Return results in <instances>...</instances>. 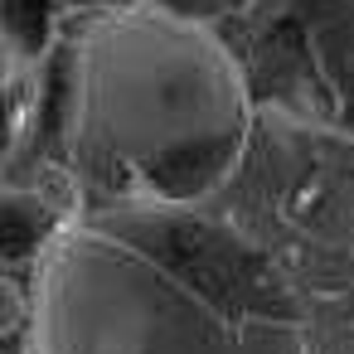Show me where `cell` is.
<instances>
[{"label":"cell","instance_id":"obj_1","mask_svg":"<svg viewBox=\"0 0 354 354\" xmlns=\"http://www.w3.org/2000/svg\"><path fill=\"white\" fill-rule=\"evenodd\" d=\"M35 122L83 209H199L252 141V97L214 25L97 0L64 20Z\"/></svg>","mask_w":354,"mask_h":354},{"label":"cell","instance_id":"obj_2","mask_svg":"<svg viewBox=\"0 0 354 354\" xmlns=\"http://www.w3.org/2000/svg\"><path fill=\"white\" fill-rule=\"evenodd\" d=\"M30 354H315L306 296L204 209L83 214L30 277Z\"/></svg>","mask_w":354,"mask_h":354},{"label":"cell","instance_id":"obj_3","mask_svg":"<svg viewBox=\"0 0 354 354\" xmlns=\"http://www.w3.org/2000/svg\"><path fill=\"white\" fill-rule=\"evenodd\" d=\"M122 6H146V10H165L180 20H199V25H218L228 15H238L252 0H122Z\"/></svg>","mask_w":354,"mask_h":354}]
</instances>
